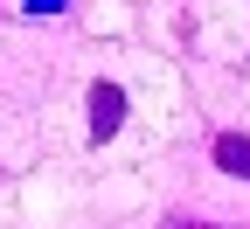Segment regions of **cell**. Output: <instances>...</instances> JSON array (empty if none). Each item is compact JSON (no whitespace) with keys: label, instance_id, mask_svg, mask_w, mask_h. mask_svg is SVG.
I'll return each mask as SVG.
<instances>
[{"label":"cell","instance_id":"obj_1","mask_svg":"<svg viewBox=\"0 0 250 229\" xmlns=\"http://www.w3.org/2000/svg\"><path fill=\"white\" fill-rule=\"evenodd\" d=\"M118 125H125V90L118 83H90V139L104 146Z\"/></svg>","mask_w":250,"mask_h":229},{"label":"cell","instance_id":"obj_2","mask_svg":"<svg viewBox=\"0 0 250 229\" xmlns=\"http://www.w3.org/2000/svg\"><path fill=\"white\" fill-rule=\"evenodd\" d=\"M215 167L223 174H250V132H223L215 139Z\"/></svg>","mask_w":250,"mask_h":229}]
</instances>
